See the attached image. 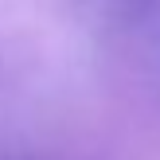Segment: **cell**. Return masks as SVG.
I'll use <instances>...</instances> for the list:
<instances>
[]
</instances>
